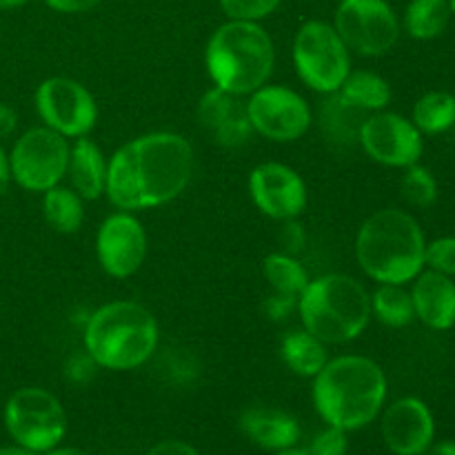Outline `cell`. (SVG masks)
<instances>
[{
	"instance_id": "9",
	"label": "cell",
	"mask_w": 455,
	"mask_h": 455,
	"mask_svg": "<svg viewBox=\"0 0 455 455\" xmlns=\"http://www.w3.org/2000/svg\"><path fill=\"white\" fill-rule=\"evenodd\" d=\"M71 142L49 127H31L9 151L12 182L31 194H44L67 178Z\"/></svg>"
},
{
	"instance_id": "29",
	"label": "cell",
	"mask_w": 455,
	"mask_h": 455,
	"mask_svg": "<svg viewBox=\"0 0 455 455\" xmlns=\"http://www.w3.org/2000/svg\"><path fill=\"white\" fill-rule=\"evenodd\" d=\"M403 180H400V194L407 200V204L416 209H429L438 203L440 187L431 169L416 163L411 167L403 169Z\"/></svg>"
},
{
	"instance_id": "30",
	"label": "cell",
	"mask_w": 455,
	"mask_h": 455,
	"mask_svg": "<svg viewBox=\"0 0 455 455\" xmlns=\"http://www.w3.org/2000/svg\"><path fill=\"white\" fill-rule=\"evenodd\" d=\"M283 0H220V9L229 20L260 22L280 7Z\"/></svg>"
},
{
	"instance_id": "37",
	"label": "cell",
	"mask_w": 455,
	"mask_h": 455,
	"mask_svg": "<svg viewBox=\"0 0 455 455\" xmlns=\"http://www.w3.org/2000/svg\"><path fill=\"white\" fill-rule=\"evenodd\" d=\"M18 127V114L7 105V102H0V140L12 136Z\"/></svg>"
},
{
	"instance_id": "25",
	"label": "cell",
	"mask_w": 455,
	"mask_h": 455,
	"mask_svg": "<svg viewBox=\"0 0 455 455\" xmlns=\"http://www.w3.org/2000/svg\"><path fill=\"white\" fill-rule=\"evenodd\" d=\"M449 0H411L404 9V18L400 25L413 40H435L447 31L451 20Z\"/></svg>"
},
{
	"instance_id": "41",
	"label": "cell",
	"mask_w": 455,
	"mask_h": 455,
	"mask_svg": "<svg viewBox=\"0 0 455 455\" xmlns=\"http://www.w3.org/2000/svg\"><path fill=\"white\" fill-rule=\"evenodd\" d=\"M43 455H89V453H84L83 449H74V447H56V449H52V451H47V453H43Z\"/></svg>"
},
{
	"instance_id": "36",
	"label": "cell",
	"mask_w": 455,
	"mask_h": 455,
	"mask_svg": "<svg viewBox=\"0 0 455 455\" xmlns=\"http://www.w3.org/2000/svg\"><path fill=\"white\" fill-rule=\"evenodd\" d=\"M147 455H200L191 447L189 443H182V440H163L156 447H151Z\"/></svg>"
},
{
	"instance_id": "7",
	"label": "cell",
	"mask_w": 455,
	"mask_h": 455,
	"mask_svg": "<svg viewBox=\"0 0 455 455\" xmlns=\"http://www.w3.org/2000/svg\"><path fill=\"white\" fill-rule=\"evenodd\" d=\"M291 58L302 84L320 96L336 93L351 71V52L336 27L324 20H307L300 25L293 38Z\"/></svg>"
},
{
	"instance_id": "14",
	"label": "cell",
	"mask_w": 455,
	"mask_h": 455,
	"mask_svg": "<svg viewBox=\"0 0 455 455\" xmlns=\"http://www.w3.org/2000/svg\"><path fill=\"white\" fill-rule=\"evenodd\" d=\"M149 238L133 212H116L100 222L96 231V260L102 274L127 280L145 265Z\"/></svg>"
},
{
	"instance_id": "44",
	"label": "cell",
	"mask_w": 455,
	"mask_h": 455,
	"mask_svg": "<svg viewBox=\"0 0 455 455\" xmlns=\"http://www.w3.org/2000/svg\"><path fill=\"white\" fill-rule=\"evenodd\" d=\"M449 7H451V13L455 16V0H449Z\"/></svg>"
},
{
	"instance_id": "20",
	"label": "cell",
	"mask_w": 455,
	"mask_h": 455,
	"mask_svg": "<svg viewBox=\"0 0 455 455\" xmlns=\"http://www.w3.org/2000/svg\"><path fill=\"white\" fill-rule=\"evenodd\" d=\"M107 163L100 147L89 136L76 138L69 149V164H67V185L84 200L92 203L105 196L107 189Z\"/></svg>"
},
{
	"instance_id": "34",
	"label": "cell",
	"mask_w": 455,
	"mask_h": 455,
	"mask_svg": "<svg viewBox=\"0 0 455 455\" xmlns=\"http://www.w3.org/2000/svg\"><path fill=\"white\" fill-rule=\"evenodd\" d=\"M267 318L274 320V323H284L291 314L298 311V296H289V293H278V291H271V296L267 298L265 305Z\"/></svg>"
},
{
	"instance_id": "4",
	"label": "cell",
	"mask_w": 455,
	"mask_h": 455,
	"mask_svg": "<svg viewBox=\"0 0 455 455\" xmlns=\"http://www.w3.org/2000/svg\"><path fill=\"white\" fill-rule=\"evenodd\" d=\"M83 342L98 369L133 371L154 358L160 327L156 315L140 302L114 300L89 315Z\"/></svg>"
},
{
	"instance_id": "23",
	"label": "cell",
	"mask_w": 455,
	"mask_h": 455,
	"mask_svg": "<svg viewBox=\"0 0 455 455\" xmlns=\"http://www.w3.org/2000/svg\"><path fill=\"white\" fill-rule=\"evenodd\" d=\"M367 116L369 114L355 109L336 92L324 96L323 107H320V127H323L324 138L333 145H354L358 142L360 124Z\"/></svg>"
},
{
	"instance_id": "12",
	"label": "cell",
	"mask_w": 455,
	"mask_h": 455,
	"mask_svg": "<svg viewBox=\"0 0 455 455\" xmlns=\"http://www.w3.org/2000/svg\"><path fill=\"white\" fill-rule=\"evenodd\" d=\"M34 102L44 127L53 129L67 140L89 136L100 116L93 93L83 83L67 76L44 78L36 89Z\"/></svg>"
},
{
	"instance_id": "8",
	"label": "cell",
	"mask_w": 455,
	"mask_h": 455,
	"mask_svg": "<svg viewBox=\"0 0 455 455\" xmlns=\"http://www.w3.org/2000/svg\"><path fill=\"white\" fill-rule=\"evenodd\" d=\"M4 427L13 443L43 455L65 440L67 413L52 391L22 387L4 404Z\"/></svg>"
},
{
	"instance_id": "28",
	"label": "cell",
	"mask_w": 455,
	"mask_h": 455,
	"mask_svg": "<svg viewBox=\"0 0 455 455\" xmlns=\"http://www.w3.org/2000/svg\"><path fill=\"white\" fill-rule=\"evenodd\" d=\"M262 274H265L271 291L289 293V296L298 298L305 291L307 284L311 283L309 271H307V267L298 260V256L283 251L269 253V256L262 260Z\"/></svg>"
},
{
	"instance_id": "26",
	"label": "cell",
	"mask_w": 455,
	"mask_h": 455,
	"mask_svg": "<svg viewBox=\"0 0 455 455\" xmlns=\"http://www.w3.org/2000/svg\"><path fill=\"white\" fill-rule=\"evenodd\" d=\"M371 318L389 329L409 327L416 320V314L407 284H378L371 293Z\"/></svg>"
},
{
	"instance_id": "42",
	"label": "cell",
	"mask_w": 455,
	"mask_h": 455,
	"mask_svg": "<svg viewBox=\"0 0 455 455\" xmlns=\"http://www.w3.org/2000/svg\"><path fill=\"white\" fill-rule=\"evenodd\" d=\"M27 3H31V0H0V12H7V9L25 7Z\"/></svg>"
},
{
	"instance_id": "21",
	"label": "cell",
	"mask_w": 455,
	"mask_h": 455,
	"mask_svg": "<svg viewBox=\"0 0 455 455\" xmlns=\"http://www.w3.org/2000/svg\"><path fill=\"white\" fill-rule=\"evenodd\" d=\"M329 345L307 329H293L280 342V358L291 373L300 378H315L329 363Z\"/></svg>"
},
{
	"instance_id": "32",
	"label": "cell",
	"mask_w": 455,
	"mask_h": 455,
	"mask_svg": "<svg viewBox=\"0 0 455 455\" xmlns=\"http://www.w3.org/2000/svg\"><path fill=\"white\" fill-rule=\"evenodd\" d=\"M347 449H349L347 431L327 427V429L315 435L314 443L307 449V455H347Z\"/></svg>"
},
{
	"instance_id": "5",
	"label": "cell",
	"mask_w": 455,
	"mask_h": 455,
	"mask_svg": "<svg viewBox=\"0 0 455 455\" xmlns=\"http://www.w3.org/2000/svg\"><path fill=\"white\" fill-rule=\"evenodd\" d=\"M204 67L213 87L247 98L274 76V40L260 22L227 20L209 36Z\"/></svg>"
},
{
	"instance_id": "1",
	"label": "cell",
	"mask_w": 455,
	"mask_h": 455,
	"mask_svg": "<svg viewBox=\"0 0 455 455\" xmlns=\"http://www.w3.org/2000/svg\"><path fill=\"white\" fill-rule=\"evenodd\" d=\"M194 163V147L182 133H142L109 156L105 196L120 212L164 207L185 194Z\"/></svg>"
},
{
	"instance_id": "18",
	"label": "cell",
	"mask_w": 455,
	"mask_h": 455,
	"mask_svg": "<svg viewBox=\"0 0 455 455\" xmlns=\"http://www.w3.org/2000/svg\"><path fill=\"white\" fill-rule=\"evenodd\" d=\"M411 300L416 320L431 331H449L455 327V278L422 269L411 280Z\"/></svg>"
},
{
	"instance_id": "24",
	"label": "cell",
	"mask_w": 455,
	"mask_h": 455,
	"mask_svg": "<svg viewBox=\"0 0 455 455\" xmlns=\"http://www.w3.org/2000/svg\"><path fill=\"white\" fill-rule=\"evenodd\" d=\"M43 218L58 234H76L84 222V200L60 182L43 194Z\"/></svg>"
},
{
	"instance_id": "2",
	"label": "cell",
	"mask_w": 455,
	"mask_h": 455,
	"mask_svg": "<svg viewBox=\"0 0 455 455\" xmlns=\"http://www.w3.org/2000/svg\"><path fill=\"white\" fill-rule=\"evenodd\" d=\"M311 387L315 411L327 427L358 431L371 425L387 403L385 369L369 355L345 354L329 358Z\"/></svg>"
},
{
	"instance_id": "43",
	"label": "cell",
	"mask_w": 455,
	"mask_h": 455,
	"mask_svg": "<svg viewBox=\"0 0 455 455\" xmlns=\"http://www.w3.org/2000/svg\"><path fill=\"white\" fill-rule=\"evenodd\" d=\"M275 455H307V451H302V449H296V447H289V449H283V451H275Z\"/></svg>"
},
{
	"instance_id": "3",
	"label": "cell",
	"mask_w": 455,
	"mask_h": 455,
	"mask_svg": "<svg viewBox=\"0 0 455 455\" xmlns=\"http://www.w3.org/2000/svg\"><path fill=\"white\" fill-rule=\"evenodd\" d=\"M425 249L420 222L404 209L371 213L355 235V260L376 284H411L425 269Z\"/></svg>"
},
{
	"instance_id": "38",
	"label": "cell",
	"mask_w": 455,
	"mask_h": 455,
	"mask_svg": "<svg viewBox=\"0 0 455 455\" xmlns=\"http://www.w3.org/2000/svg\"><path fill=\"white\" fill-rule=\"evenodd\" d=\"M9 185H12V167H9V154L0 145V198L7 194Z\"/></svg>"
},
{
	"instance_id": "13",
	"label": "cell",
	"mask_w": 455,
	"mask_h": 455,
	"mask_svg": "<svg viewBox=\"0 0 455 455\" xmlns=\"http://www.w3.org/2000/svg\"><path fill=\"white\" fill-rule=\"evenodd\" d=\"M358 145L373 163L389 169H407L420 163L425 154V136L411 118L382 109L369 114L358 132Z\"/></svg>"
},
{
	"instance_id": "22",
	"label": "cell",
	"mask_w": 455,
	"mask_h": 455,
	"mask_svg": "<svg viewBox=\"0 0 455 455\" xmlns=\"http://www.w3.org/2000/svg\"><path fill=\"white\" fill-rule=\"evenodd\" d=\"M338 93L364 114L387 109L394 96L389 80L371 69H351Z\"/></svg>"
},
{
	"instance_id": "16",
	"label": "cell",
	"mask_w": 455,
	"mask_h": 455,
	"mask_svg": "<svg viewBox=\"0 0 455 455\" xmlns=\"http://www.w3.org/2000/svg\"><path fill=\"white\" fill-rule=\"evenodd\" d=\"M382 438L395 455H425L435 438V420L420 398H398L382 411Z\"/></svg>"
},
{
	"instance_id": "35",
	"label": "cell",
	"mask_w": 455,
	"mask_h": 455,
	"mask_svg": "<svg viewBox=\"0 0 455 455\" xmlns=\"http://www.w3.org/2000/svg\"><path fill=\"white\" fill-rule=\"evenodd\" d=\"M100 3L102 0H44V4L58 13H84Z\"/></svg>"
},
{
	"instance_id": "39",
	"label": "cell",
	"mask_w": 455,
	"mask_h": 455,
	"mask_svg": "<svg viewBox=\"0 0 455 455\" xmlns=\"http://www.w3.org/2000/svg\"><path fill=\"white\" fill-rule=\"evenodd\" d=\"M429 455H455V440H443V443L431 444Z\"/></svg>"
},
{
	"instance_id": "40",
	"label": "cell",
	"mask_w": 455,
	"mask_h": 455,
	"mask_svg": "<svg viewBox=\"0 0 455 455\" xmlns=\"http://www.w3.org/2000/svg\"><path fill=\"white\" fill-rule=\"evenodd\" d=\"M0 455H40L36 451H31V449H25L20 447V444H9V447H0Z\"/></svg>"
},
{
	"instance_id": "15",
	"label": "cell",
	"mask_w": 455,
	"mask_h": 455,
	"mask_svg": "<svg viewBox=\"0 0 455 455\" xmlns=\"http://www.w3.org/2000/svg\"><path fill=\"white\" fill-rule=\"evenodd\" d=\"M249 196L262 216L275 222L300 218L309 203L305 180L284 163H260L249 173Z\"/></svg>"
},
{
	"instance_id": "6",
	"label": "cell",
	"mask_w": 455,
	"mask_h": 455,
	"mask_svg": "<svg viewBox=\"0 0 455 455\" xmlns=\"http://www.w3.org/2000/svg\"><path fill=\"white\" fill-rule=\"evenodd\" d=\"M298 315L302 329L324 345H349L371 323V293L354 275H318L298 298Z\"/></svg>"
},
{
	"instance_id": "31",
	"label": "cell",
	"mask_w": 455,
	"mask_h": 455,
	"mask_svg": "<svg viewBox=\"0 0 455 455\" xmlns=\"http://www.w3.org/2000/svg\"><path fill=\"white\" fill-rule=\"evenodd\" d=\"M425 269L455 278V235H440L427 243Z\"/></svg>"
},
{
	"instance_id": "11",
	"label": "cell",
	"mask_w": 455,
	"mask_h": 455,
	"mask_svg": "<svg viewBox=\"0 0 455 455\" xmlns=\"http://www.w3.org/2000/svg\"><path fill=\"white\" fill-rule=\"evenodd\" d=\"M244 105L253 133L280 145L300 140L314 124V109L307 98L287 84H262L249 93Z\"/></svg>"
},
{
	"instance_id": "27",
	"label": "cell",
	"mask_w": 455,
	"mask_h": 455,
	"mask_svg": "<svg viewBox=\"0 0 455 455\" xmlns=\"http://www.w3.org/2000/svg\"><path fill=\"white\" fill-rule=\"evenodd\" d=\"M411 123L422 136H443L455 124V96L449 92H427L411 109Z\"/></svg>"
},
{
	"instance_id": "19",
	"label": "cell",
	"mask_w": 455,
	"mask_h": 455,
	"mask_svg": "<svg viewBox=\"0 0 455 455\" xmlns=\"http://www.w3.org/2000/svg\"><path fill=\"white\" fill-rule=\"evenodd\" d=\"M240 431L267 451H283L296 447L300 440V425L289 411L274 407H249L240 416Z\"/></svg>"
},
{
	"instance_id": "10",
	"label": "cell",
	"mask_w": 455,
	"mask_h": 455,
	"mask_svg": "<svg viewBox=\"0 0 455 455\" xmlns=\"http://www.w3.org/2000/svg\"><path fill=\"white\" fill-rule=\"evenodd\" d=\"M333 27L347 49L363 58L387 56L403 31L398 13L387 0H340Z\"/></svg>"
},
{
	"instance_id": "33",
	"label": "cell",
	"mask_w": 455,
	"mask_h": 455,
	"mask_svg": "<svg viewBox=\"0 0 455 455\" xmlns=\"http://www.w3.org/2000/svg\"><path fill=\"white\" fill-rule=\"evenodd\" d=\"M278 240H280V244H283V249H280V251L298 256V253H300L307 244V234H305V227H302V222L298 220V218L280 222Z\"/></svg>"
},
{
	"instance_id": "17",
	"label": "cell",
	"mask_w": 455,
	"mask_h": 455,
	"mask_svg": "<svg viewBox=\"0 0 455 455\" xmlns=\"http://www.w3.org/2000/svg\"><path fill=\"white\" fill-rule=\"evenodd\" d=\"M198 123L213 142L225 149H238L253 136L244 98L212 87L198 100Z\"/></svg>"
}]
</instances>
